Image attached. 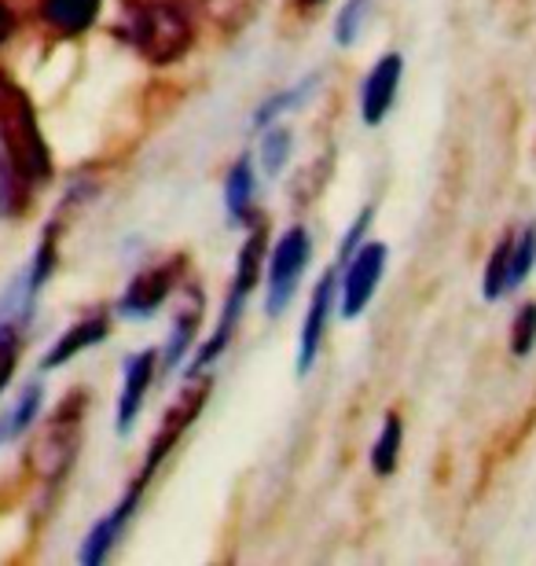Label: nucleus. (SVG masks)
Masks as SVG:
<instances>
[{
  "mask_svg": "<svg viewBox=\"0 0 536 566\" xmlns=\"http://www.w3.org/2000/svg\"><path fill=\"white\" fill-rule=\"evenodd\" d=\"M155 371H158V349H140L125 360L122 368V390H118V412H114V430L125 438L129 430L136 427L144 412V401L151 394V382H155Z\"/></svg>",
  "mask_w": 536,
  "mask_h": 566,
  "instance_id": "obj_10",
  "label": "nucleus"
},
{
  "mask_svg": "<svg viewBox=\"0 0 536 566\" xmlns=\"http://www.w3.org/2000/svg\"><path fill=\"white\" fill-rule=\"evenodd\" d=\"M180 273H185V258H166V262H151L136 269V276L125 283L118 298V316L125 321H147L169 302V294L177 291Z\"/></svg>",
  "mask_w": 536,
  "mask_h": 566,
  "instance_id": "obj_6",
  "label": "nucleus"
},
{
  "mask_svg": "<svg viewBox=\"0 0 536 566\" xmlns=\"http://www.w3.org/2000/svg\"><path fill=\"white\" fill-rule=\"evenodd\" d=\"M371 8H375V0H346V4L338 8V15H335V44L338 49H353V44L360 41V33L371 19Z\"/></svg>",
  "mask_w": 536,
  "mask_h": 566,
  "instance_id": "obj_22",
  "label": "nucleus"
},
{
  "mask_svg": "<svg viewBox=\"0 0 536 566\" xmlns=\"http://www.w3.org/2000/svg\"><path fill=\"white\" fill-rule=\"evenodd\" d=\"M107 335H111V313L107 310H93L88 316H82V321H74L71 327H66L60 338H55V343L49 346V354H44V360H41V368L44 371L63 368L66 360L82 357L85 349L104 343Z\"/></svg>",
  "mask_w": 536,
  "mask_h": 566,
  "instance_id": "obj_11",
  "label": "nucleus"
},
{
  "mask_svg": "<svg viewBox=\"0 0 536 566\" xmlns=\"http://www.w3.org/2000/svg\"><path fill=\"white\" fill-rule=\"evenodd\" d=\"M41 401H44L41 382H30V387L19 394V401L4 412V420H0V441H11V438L27 434V427L38 420Z\"/></svg>",
  "mask_w": 536,
  "mask_h": 566,
  "instance_id": "obj_20",
  "label": "nucleus"
},
{
  "mask_svg": "<svg viewBox=\"0 0 536 566\" xmlns=\"http://www.w3.org/2000/svg\"><path fill=\"white\" fill-rule=\"evenodd\" d=\"M507 346H511V354H515L518 360L533 357V349H536V302H526L515 313V321H511Z\"/></svg>",
  "mask_w": 536,
  "mask_h": 566,
  "instance_id": "obj_23",
  "label": "nucleus"
},
{
  "mask_svg": "<svg viewBox=\"0 0 536 566\" xmlns=\"http://www.w3.org/2000/svg\"><path fill=\"white\" fill-rule=\"evenodd\" d=\"M294 155V133L291 126H283V122H276V126L261 129V169H265V177H280L283 169H287Z\"/></svg>",
  "mask_w": 536,
  "mask_h": 566,
  "instance_id": "obj_17",
  "label": "nucleus"
},
{
  "mask_svg": "<svg viewBox=\"0 0 536 566\" xmlns=\"http://www.w3.org/2000/svg\"><path fill=\"white\" fill-rule=\"evenodd\" d=\"M254 202H258V174H254V155H239L224 174V210L228 224L246 229L254 221Z\"/></svg>",
  "mask_w": 536,
  "mask_h": 566,
  "instance_id": "obj_13",
  "label": "nucleus"
},
{
  "mask_svg": "<svg viewBox=\"0 0 536 566\" xmlns=\"http://www.w3.org/2000/svg\"><path fill=\"white\" fill-rule=\"evenodd\" d=\"M265 0H202V8L210 11V19L228 33H239L243 27L258 19V11Z\"/></svg>",
  "mask_w": 536,
  "mask_h": 566,
  "instance_id": "obj_21",
  "label": "nucleus"
},
{
  "mask_svg": "<svg viewBox=\"0 0 536 566\" xmlns=\"http://www.w3.org/2000/svg\"><path fill=\"white\" fill-rule=\"evenodd\" d=\"M22 327H11V324H0V394L8 390L11 376L19 368V354H22Z\"/></svg>",
  "mask_w": 536,
  "mask_h": 566,
  "instance_id": "obj_25",
  "label": "nucleus"
},
{
  "mask_svg": "<svg viewBox=\"0 0 536 566\" xmlns=\"http://www.w3.org/2000/svg\"><path fill=\"white\" fill-rule=\"evenodd\" d=\"M511 247H515V232H507L504 240L493 247L488 262L482 269V298L500 302L507 294V273H511Z\"/></svg>",
  "mask_w": 536,
  "mask_h": 566,
  "instance_id": "obj_19",
  "label": "nucleus"
},
{
  "mask_svg": "<svg viewBox=\"0 0 536 566\" xmlns=\"http://www.w3.org/2000/svg\"><path fill=\"white\" fill-rule=\"evenodd\" d=\"M401 82H404V55L401 52H382L360 82L357 107H360L364 126L379 129L382 122L390 118V111L397 104V93H401Z\"/></svg>",
  "mask_w": 536,
  "mask_h": 566,
  "instance_id": "obj_8",
  "label": "nucleus"
},
{
  "mask_svg": "<svg viewBox=\"0 0 536 566\" xmlns=\"http://www.w3.org/2000/svg\"><path fill=\"white\" fill-rule=\"evenodd\" d=\"M313 262V235L305 224H291L272 240L265 254V313L283 316L291 310L305 269Z\"/></svg>",
  "mask_w": 536,
  "mask_h": 566,
  "instance_id": "obj_4",
  "label": "nucleus"
},
{
  "mask_svg": "<svg viewBox=\"0 0 536 566\" xmlns=\"http://www.w3.org/2000/svg\"><path fill=\"white\" fill-rule=\"evenodd\" d=\"M202 313H207V298H202L199 287H191L180 302V310L174 316V327H169V338L166 346L158 349V360H162L166 371H174L185 365V357H191V346L199 338V324H202Z\"/></svg>",
  "mask_w": 536,
  "mask_h": 566,
  "instance_id": "obj_12",
  "label": "nucleus"
},
{
  "mask_svg": "<svg viewBox=\"0 0 536 566\" xmlns=\"http://www.w3.org/2000/svg\"><path fill=\"white\" fill-rule=\"evenodd\" d=\"M144 490H147V482L136 479L129 490L122 493V501L111 507V512L99 518V523L88 530V537H85V545L82 552H77V559H82L85 566H99V563H107V556L114 548H118V541L122 534L129 530L133 523V515H136V507H140L144 501Z\"/></svg>",
  "mask_w": 536,
  "mask_h": 566,
  "instance_id": "obj_9",
  "label": "nucleus"
},
{
  "mask_svg": "<svg viewBox=\"0 0 536 566\" xmlns=\"http://www.w3.org/2000/svg\"><path fill=\"white\" fill-rule=\"evenodd\" d=\"M320 82H324V74L313 71V74H305L302 82H294L291 88H280V93L265 96L258 104L254 118H250V129L261 133V129H269V126H276V122H283V118L291 115V111H298L305 99L316 93V85H320Z\"/></svg>",
  "mask_w": 536,
  "mask_h": 566,
  "instance_id": "obj_15",
  "label": "nucleus"
},
{
  "mask_svg": "<svg viewBox=\"0 0 536 566\" xmlns=\"http://www.w3.org/2000/svg\"><path fill=\"white\" fill-rule=\"evenodd\" d=\"M0 144L22 177L27 188H41L52 180V151L41 133L38 111H33L27 88L0 74Z\"/></svg>",
  "mask_w": 536,
  "mask_h": 566,
  "instance_id": "obj_2",
  "label": "nucleus"
},
{
  "mask_svg": "<svg viewBox=\"0 0 536 566\" xmlns=\"http://www.w3.org/2000/svg\"><path fill=\"white\" fill-rule=\"evenodd\" d=\"M85 405H88L85 394H74V398H66L60 409L49 416V423L38 430L27 463L41 482L55 485L71 474L74 460H77V449H82Z\"/></svg>",
  "mask_w": 536,
  "mask_h": 566,
  "instance_id": "obj_3",
  "label": "nucleus"
},
{
  "mask_svg": "<svg viewBox=\"0 0 536 566\" xmlns=\"http://www.w3.org/2000/svg\"><path fill=\"white\" fill-rule=\"evenodd\" d=\"M335 305H338V262L316 280L309 305H305L302 332H298V357H294V376L298 379H305L316 368V357H320V349H324L330 316H335Z\"/></svg>",
  "mask_w": 536,
  "mask_h": 566,
  "instance_id": "obj_7",
  "label": "nucleus"
},
{
  "mask_svg": "<svg viewBox=\"0 0 536 566\" xmlns=\"http://www.w3.org/2000/svg\"><path fill=\"white\" fill-rule=\"evenodd\" d=\"M11 33H15V15H11V8L4 4V0H0V49L8 44Z\"/></svg>",
  "mask_w": 536,
  "mask_h": 566,
  "instance_id": "obj_27",
  "label": "nucleus"
},
{
  "mask_svg": "<svg viewBox=\"0 0 536 566\" xmlns=\"http://www.w3.org/2000/svg\"><path fill=\"white\" fill-rule=\"evenodd\" d=\"M104 0H38V19L55 38H82L99 19Z\"/></svg>",
  "mask_w": 536,
  "mask_h": 566,
  "instance_id": "obj_14",
  "label": "nucleus"
},
{
  "mask_svg": "<svg viewBox=\"0 0 536 566\" xmlns=\"http://www.w3.org/2000/svg\"><path fill=\"white\" fill-rule=\"evenodd\" d=\"M27 199H30V188L22 185V177L15 174V166H11L4 144H0V213H15Z\"/></svg>",
  "mask_w": 536,
  "mask_h": 566,
  "instance_id": "obj_24",
  "label": "nucleus"
},
{
  "mask_svg": "<svg viewBox=\"0 0 536 566\" xmlns=\"http://www.w3.org/2000/svg\"><path fill=\"white\" fill-rule=\"evenodd\" d=\"M386 262H390V247L364 240L346 262H338V313L341 321H357V316L375 302L382 287Z\"/></svg>",
  "mask_w": 536,
  "mask_h": 566,
  "instance_id": "obj_5",
  "label": "nucleus"
},
{
  "mask_svg": "<svg viewBox=\"0 0 536 566\" xmlns=\"http://www.w3.org/2000/svg\"><path fill=\"white\" fill-rule=\"evenodd\" d=\"M118 38L151 66H169L185 60L196 27L180 0H125L118 19Z\"/></svg>",
  "mask_w": 536,
  "mask_h": 566,
  "instance_id": "obj_1",
  "label": "nucleus"
},
{
  "mask_svg": "<svg viewBox=\"0 0 536 566\" xmlns=\"http://www.w3.org/2000/svg\"><path fill=\"white\" fill-rule=\"evenodd\" d=\"M536 269V221L522 224L515 232V247H511V273H507V294L526 287V280Z\"/></svg>",
  "mask_w": 536,
  "mask_h": 566,
  "instance_id": "obj_18",
  "label": "nucleus"
},
{
  "mask_svg": "<svg viewBox=\"0 0 536 566\" xmlns=\"http://www.w3.org/2000/svg\"><path fill=\"white\" fill-rule=\"evenodd\" d=\"M371 224H375V207L368 202V207H364L357 218H353V224L346 232H341V243H338V262H346V258L357 251V247L368 240V232H371Z\"/></svg>",
  "mask_w": 536,
  "mask_h": 566,
  "instance_id": "obj_26",
  "label": "nucleus"
},
{
  "mask_svg": "<svg viewBox=\"0 0 536 566\" xmlns=\"http://www.w3.org/2000/svg\"><path fill=\"white\" fill-rule=\"evenodd\" d=\"M401 449H404V423L397 412H386V420L375 434V446H371V471L379 479H390L401 463Z\"/></svg>",
  "mask_w": 536,
  "mask_h": 566,
  "instance_id": "obj_16",
  "label": "nucleus"
},
{
  "mask_svg": "<svg viewBox=\"0 0 536 566\" xmlns=\"http://www.w3.org/2000/svg\"><path fill=\"white\" fill-rule=\"evenodd\" d=\"M294 4H298L302 11H320L327 0H294Z\"/></svg>",
  "mask_w": 536,
  "mask_h": 566,
  "instance_id": "obj_28",
  "label": "nucleus"
}]
</instances>
